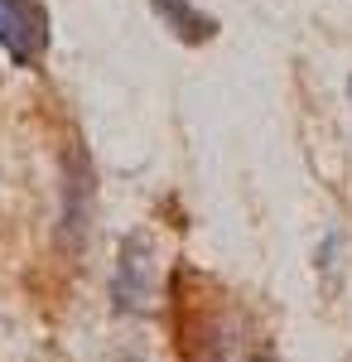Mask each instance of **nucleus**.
<instances>
[{
	"label": "nucleus",
	"instance_id": "39448f33",
	"mask_svg": "<svg viewBox=\"0 0 352 362\" xmlns=\"http://www.w3.org/2000/svg\"><path fill=\"white\" fill-rule=\"evenodd\" d=\"M116 362H145V358H116Z\"/></svg>",
	"mask_w": 352,
	"mask_h": 362
},
{
	"label": "nucleus",
	"instance_id": "f257e3e1",
	"mask_svg": "<svg viewBox=\"0 0 352 362\" xmlns=\"http://www.w3.org/2000/svg\"><path fill=\"white\" fill-rule=\"evenodd\" d=\"M174 343L184 362H271L261 324L189 266L174 271Z\"/></svg>",
	"mask_w": 352,
	"mask_h": 362
},
{
	"label": "nucleus",
	"instance_id": "7ed1b4c3",
	"mask_svg": "<svg viewBox=\"0 0 352 362\" xmlns=\"http://www.w3.org/2000/svg\"><path fill=\"white\" fill-rule=\"evenodd\" d=\"M0 49L15 68L39 63L49 49V15L39 0H0Z\"/></svg>",
	"mask_w": 352,
	"mask_h": 362
},
{
	"label": "nucleus",
	"instance_id": "20e7f679",
	"mask_svg": "<svg viewBox=\"0 0 352 362\" xmlns=\"http://www.w3.org/2000/svg\"><path fill=\"white\" fill-rule=\"evenodd\" d=\"M150 10H155V20L179 44H208V39H217V20L208 10H198L193 0H150Z\"/></svg>",
	"mask_w": 352,
	"mask_h": 362
},
{
	"label": "nucleus",
	"instance_id": "423d86ee",
	"mask_svg": "<svg viewBox=\"0 0 352 362\" xmlns=\"http://www.w3.org/2000/svg\"><path fill=\"white\" fill-rule=\"evenodd\" d=\"M348 97H352V78H348Z\"/></svg>",
	"mask_w": 352,
	"mask_h": 362
},
{
	"label": "nucleus",
	"instance_id": "f03ea898",
	"mask_svg": "<svg viewBox=\"0 0 352 362\" xmlns=\"http://www.w3.org/2000/svg\"><path fill=\"white\" fill-rule=\"evenodd\" d=\"M111 305L116 314H131V319H145L160 305V251L150 232H131L121 242L116 276H111Z\"/></svg>",
	"mask_w": 352,
	"mask_h": 362
}]
</instances>
